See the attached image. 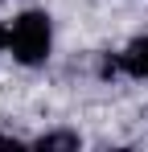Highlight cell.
I'll return each instance as SVG.
<instances>
[{"label":"cell","instance_id":"7a4b0ae2","mask_svg":"<svg viewBox=\"0 0 148 152\" xmlns=\"http://www.w3.org/2000/svg\"><path fill=\"white\" fill-rule=\"evenodd\" d=\"M37 148L41 152H78V136L74 132H49L37 140Z\"/></svg>","mask_w":148,"mask_h":152},{"label":"cell","instance_id":"277c9868","mask_svg":"<svg viewBox=\"0 0 148 152\" xmlns=\"http://www.w3.org/2000/svg\"><path fill=\"white\" fill-rule=\"evenodd\" d=\"M4 45H8V29H0V50H4Z\"/></svg>","mask_w":148,"mask_h":152},{"label":"cell","instance_id":"3957f363","mask_svg":"<svg viewBox=\"0 0 148 152\" xmlns=\"http://www.w3.org/2000/svg\"><path fill=\"white\" fill-rule=\"evenodd\" d=\"M0 148H17V140L12 136H0Z\"/></svg>","mask_w":148,"mask_h":152},{"label":"cell","instance_id":"6da1fadb","mask_svg":"<svg viewBox=\"0 0 148 152\" xmlns=\"http://www.w3.org/2000/svg\"><path fill=\"white\" fill-rule=\"evenodd\" d=\"M49 17L45 12H21L12 29H8V45H12V58L21 66H41L49 53Z\"/></svg>","mask_w":148,"mask_h":152}]
</instances>
